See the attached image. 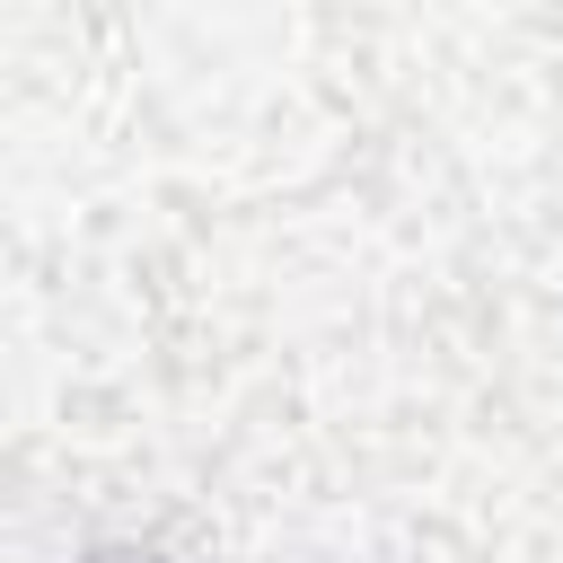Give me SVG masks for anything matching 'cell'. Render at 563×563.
Returning a JSON list of instances; mask_svg holds the SVG:
<instances>
[{
  "label": "cell",
  "mask_w": 563,
  "mask_h": 563,
  "mask_svg": "<svg viewBox=\"0 0 563 563\" xmlns=\"http://www.w3.org/2000/svg\"><path fill=\"white\" fill-rule=\"evenodd\" d=\"M88 563H158V554H88Z\"/></svg>",
  "instance_id": "6da1fadb"
}]
</instances>
